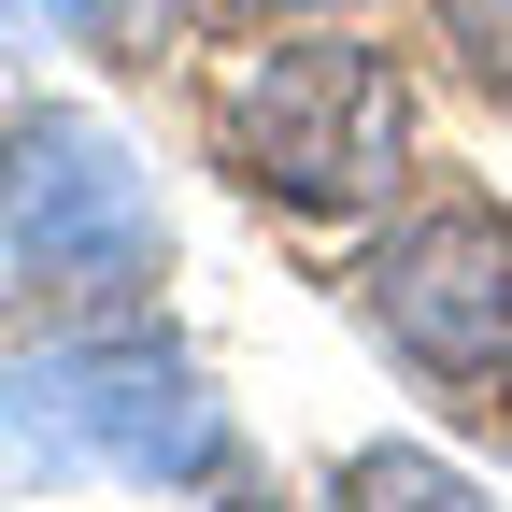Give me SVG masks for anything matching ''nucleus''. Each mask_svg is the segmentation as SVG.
<instances>
[{
	"instance_id": "f257e3e1",
	"label": "nucleus",
	"mask_w": 512,
	"mask_h": 512,
	"mask_svg": "<svg viewBox=\"0 0 512 512\" xmlns=\"http://www.w3.org/2000/svg\"><path fill=\"white\" fill-rule=\"evenodd\" d=\"M214 157L285 214H356L413 171V86L384 43L342 29H271L214 72Z\"/></svg>"
},
{
	"instance_id": "f03ea898",
	"label": "nucleus",
	"mask_w": 512,
	"mask_h": 512,
	"mask_svg": "<svg viewBox=\"0 0 512 512\" xmlns=\"http://www.w3.org/2000/svg\"><path fill=\"white\" fill-rule=\"evenodd\" d=\"M0 441L29 470H114V484H228L214 384L143 328H72L43 356H0Z\"/></svg>"
},
{
	"instance_id": "7ed1b4c3",
	"label": "nucleus",
	"mask_w": 512,
	"mask_h": 512,
	"mask_svg": "<svg viewBox=\"0 0 512 512\" xmlns=\"http://www.w3.org/2000/svg\"><path fill=\"white\" fill-rule=\"evenodd\" d=\"M0 271L128 299L157 285V185L100 114H15L0 128Z\"/></svg>"
},
{
	"instance_id": "20e7f679",
	"label": "nucleus",
	"mask_w": 512,
	"mask_h": 512,
	"mask_svg": "<svg viewBox=\"0 0 512 512\" xmlns=\"http://www.w3.org/2000/svg\"><path fill=\"white\" fill-rule=\"evenodd\" d=\"M356 299H370V328L399 342L413 370H441V384H498L512 370V228L470 214V200L399 214L370 242Z\"/></svg>"
},
{
	"instance_id": "39448f33",
	"label": "nucleus",
	"mask_w": 512,
	"mask_h": 512,
	"mask_svg": "<svg viewBox=\"0 0 512 512\" xmlns=\"http://www.w3.org/2000/svg\"><path fill=\"white\" fill-rule=\"evenodd\" d=\"M328 512H498L456 456H427V441H370V456H342Z\"/></svg>"
},
{
	"instance_id": "423d86ee",
	"label": "nucleus",
	"mask_w": 512,
	"mask_h": 512,
	"mask_svg": "<svg viewBox=\"0 0 512 512\" xmlns=\"http://www.w3.org/2000/svg\"><path fill=\"white\" fill-rule=\"evenodd\" d=\"M441 43H456L484 86H512V0H441Z\"/></svg>"
},
{
	"instance_id": "0eeeda50",
	"label": "nucleus",
	"mask_w": 512,
	"mask_h": 512,
	"mask_svg": "<svg viewBox=\"0 0 512 512\" xmlns=\"http://www.w3.org/2000/svg\"><path fill=\"white\" fill-rule=\"evenodd\" d=\"M43 15L72 29V43H100V57H114V43H143V29H157V0H43Z\"/></svg>"
},
{
	"instance_id": "6e6552de",
	"label": "nucleus",
	"mask_w": 512,
	"mask_h": 512,
	"mask_svg": "<svg viewBox=\"0 0 512 512\" xmlns=\"http://www.w3.org/2000/svg\"><path fill=\"white\" fill-rule=\"evenodd\" d=\"M242 15H328V0H242Z\"/></svg>"
},
{
	"instance_id": "1a4fd4ad",
	"label": "nucleus",
	"mask_w": 512,
	"mask_h": 512,
	"mask_svg": "<svg viewBox=\"0 0 512 512\" xmlns=\"http://www.w3.org/2000/svg\"><path fill=\"white\" fill-rule=\"evenodd\" d=\"M498 384H512V370H498ZM498 413H512V399H498Z\"/></svg>"
},
{
	"instance_id": "9d476101",
	"label": "nucleus",
	"mask_w": 512,
	"mask_h": 512,
	"mask_svg": "<svg viewBox=\"0 0 512 512\" xmlns=\"http://www.w3.org/2000/svg\"><path fill=\"white\" fill-rule=\"evenodd\" d=\"M0 43H15V29H0Z\"/></svg>"
}]
</instances>
